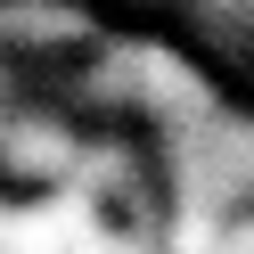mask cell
Listing matches in <instances>:
<instances>
[{
  "instance_id": "cell-1",
  "label": "cell",
  "mask_w": 254,
  "mask_h": 254,
  "mask_svg": "<svg viewBox=\"0 0 254 254\" xmlns=\"http://www.w3.org/2000/svg\"><path fill=\"white\" fill-rule=\"evenodd\" d=\"M74 156H82V139H74L66 115H8L0 123V181H41V197H50V189L74 181Z\"/></svg>"
},
{
  "instance_id": "cell-2",
  "label": "cell",
  "mask_w": 254,
  "mask_h": 254,
  "mask_svg": "<svg viewBox=\"0 0 254 254\" xmlns=\"http://www.w3.org/2000/svg\"><path fill=\"white\" fill-rule=\"evenodd\" d=\"M90 230H99V205L74 189H50V197H25L0 213V254H74Z\"/></svg>"
}]
</instances>
